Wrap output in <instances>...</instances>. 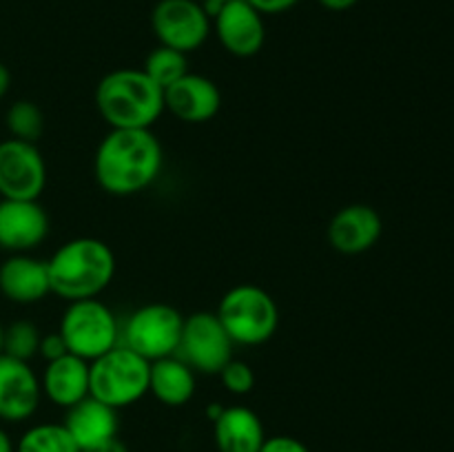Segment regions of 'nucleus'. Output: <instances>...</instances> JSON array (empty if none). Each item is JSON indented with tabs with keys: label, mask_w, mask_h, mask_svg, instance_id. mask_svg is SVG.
<instances>
[{
	"label": "nucleus",
	"mask_w": 454,
	"mask_h": 452,
	"mask_svg": "<svg viewBox=\"0 0 454 452\" xmlns=\"http://www.w3.org/2000/svg\"><path fill=\"white\" fill-rule=\"evenodd\" d=\"M164 167V149L151 129H111L93 155V177L105 193L131 198L149 189Z\"/></svg>",
	"instance_id": "obj_1"
},
{
	"label": "nucleus",
	"mask_w": 454,
	"mask_h": 452,
	"mask_svg": "<svg viewBox=\"0 0 454 452\" xmlns=\"http://www.w3.org/2000/svg\"><path fill=\"white\" fill-rule=\"evenodd\" d=\"M49 286L60 300L80 301L100 297L115 275V255L105 239L75 238L47 260Z\"/></svg>",
	"instance_id": "obj_2"
},
{
	"label": "nucleus",
	"mask_w": 454,
	"mask_h": 452,
	"mask_svg": "<svg viewBox=\"0 0 454 452\" xmlns=\"http://www.w3.org/2000/svg\"><path fill=\"white\" fill-rule=\"evenodd\" d=\"M93 100L111 129H151L164 113V89L133 66L102 75Z\"/></svg>",
	"instance_id": "obj_3"
},
{
	"label": "nucleus",
	"mask_w": 454,
	"mask_h": 452,
	"mask_svg": "<svg viewBox=\"0 0 454 452\" xmlns=\"http://www.w3.org/2000/svg\"><path fill=\"white\" fill-rule=\"evenodd\" d=\"M217 319L235 346H264L279 328V306L269 291L255 284H238L222 295Z\"/></svg>",
	"instance_id": "obj_4"
},
{
	"label": "nucleus",
	"mask_w": 454,
	"mask_h": 452,
	"mask_svg": "<svg viewBox=\"0 0 454 452\" xmlns=\"http://www.w3.org/2000/svg\"><path fill=\"white\" fill-rule=\"evenodd\" d=\"M151 362L118 344L102 357L89 362V394L106 406L122 410L149 394Z\"/></svg>",
	"instance_id": "obj_5"
},
{
	"label": "nucleus",
	"mask_w": 454,
	"mask_h": 452,
	"mask_svg": "<svg viewBox=\"0 0 454 452\" xmlns=\"http://www.w3.org/2000/svg\"><path fill=\"white\" fill-rule=\"evenodd\" d=\"M118 315L100 297L69 301L60 317L58 332L65 339L67 350L84 362L102 357L120 344Z\"/></svg>",
	"instance_id": "obj_6"
},
{
	"label": "nucleus",
	"mask_w": 454,
	"mask_h": 452,
	"mask_svg": "<svg viewBox=\"0 0 454 452\" xmlns=\"http://www.w3.org/2000/svg\"><path fill=\"white\" fill-rule=\"evenodd\" d=\"M184 317L171 304L153 301L129 313L120 326V344L131 348L146 362L171 357L177 353Z\"/></svg>",
	"instance_id": "obj_7"
},
{
	"label": "nucleus",
	"mask_w": 454,
	"mask_h": 452,
	"mask_svg": "<svg viewBox=\"0 0 454 452\" xmlns=\"http://www.w3.org/2000/svg\"><path fill=\"white\" fill-rule=\"evenodd\" d=\"M235 344L224 331L215 313L198 310L184 317L177 357L184 359L195 372L220 375L222 368L233 359Z\"/></svg>",
	"instance_id": "obj_8"
},
{
	"label": "nucleus",
	"mask_w": 454,
	"mask_h": 452,
	"mask_svg": "<svg viewBox=\"0 0 454 452\" xmlns=\"http://www.w3.org/2000/svg\"><path fill=\"white\" fill-rule=\"evenodd\" d=\"M151 29L158 44L193 53L211 35V16L200 0H158L151 12Z\"/></svg>",
	"instance_id": "obj_9"
},
{
	"label": "nucleus",
	"mask_w": 454,
	"mask_h": 452,
	"mask_svg": "<svg viewBox=\"0 0 454 452\" xmlns=\"http://www.w3.org/2000/svg\"><path fill=\"white\" fill-rule=\"evenodd\" d=\"M47 186V162L34 142H0V199H38Z\"/></svg>",
	"instance_id": "obj_10"
},
{
	"label": "nucleus",
	"mask_w": 454,
	"mask_h": 452,
	"mask_svg": "<svg viewBox=\"0 0 454 452\" xmlns=\"http://www.w3.org/2000/svg\"><path fill=\"white\" fill-rule=\"evenodd\" d=\"M213 34L226 53L253 58L266 43L264 16L248 0H226L211 20Z\"/></svg>",
	"instance_id": "obj_11"
},
{
	"label": "nucleus",
	"mask_w": 454,
	"mask_h": 452,
	"mask_svg": "<svg viewBox=\"0 0 454 452\" xmlns=\"http://www.w3.org/2000/svg\"><path fill=\"white\" fill-rule=\"evenodd\" d=\"M51 222L38 199H0V248L29 253L47 239Z\"/></svg>",
	"instance_id": "obj_12"
},
{
	"label": "nucleus",
	"mask_w": 454,
	"mask_h": 452,
	"mask_svg": "<svg viewBox=\"0 0 454 452\" xmlns=\"http://www.w3.org/2000/svg\"><path fill=\"white\" fill-rule=\"evenodd\" d=\"M43 399L40 377L29 362L0 355V421L20 424L35 415Z\"/></svg>",
	"instance_id": "obj_13"
},
{
	"label": "nucleus",
	"mask_w": 454,
	"mask_h": 452,
	"mask_svg": "<svg viewBox=\"0 0 454 452\" xmlns=\"http://www.w3.org/2000/svg\"><path fill=\"white\" fill-rule=\"evenodd\" d=\"M222 93L211 78L189 71L164 89V111L184 124H204L220 113Z\"/></svg>",
	"instance_id": "obj_14"
},
{
	"label": "nucleus",
	"mask_w": 454,
	"mask_h": 452,
	"mask_svg": "<svg viewBox=\"0 0 454 452\" xmlns=\"http://www.w3.org/2000/svg\"><path fill=\"white\" fill-rule=\"evenodd\" d=\"M384 233L381 215L368 204H348L328 222V244L341 255H362L380 242Z\"/></svg>",
	"instance_id": "obj_15"
},
{
	"label": "nucleus",
	"mask_w": 454,
	"mask_h": 452,
	"mask_svg": "<svg viewBox=\"0 0 454 452\" xmlns=\"http://www.w3.org/2000/svg\"><path fill=\"white\" fill-rule=\"evenodd\" d=\"M0 292L13 304H38L51 292L47 261L29 253H12L0 264Z\"/></svg>",
	"instance_id": "obj_16"
},
{
	"label": "nucleus",
	"mask_w": 454,
	"mask_h": 452,
	"mask_svg": "<svg viewBox=\"0 0 454 452\" xmlns=\"http://www.w3.org/2000/svg\"><path fill=\"white\" fill-rule=\"evenodd\" d=\"M120 410L106 406V403L98 401L96 397H84L75 406L65 410V428L78 443L80 450H91V448L102 446V443L111 441L118 437L120 433Z\"/></svg>",
	"instance_id": "obj_17"
},
{
	"label": "nucleus",
	"mask_w": 454,
	"mask_h": 452,
	"mask_svg": "<svg viewBox=\"0 0 454 452\" xmlns=\"http://www.w3.org/2000/svg\"><path fill=\"white\" fill-rule=\"evenodd\" d=\"M43 397L53 406L71 408L84 397H89V362L67 353L62 357L47 362L40 377Z\"/></svg>",
	"instance_id": "obj_18"
},
{
	"label": "nucleus",
	"mask_w": 454,
	"mask_h": 452,
	"mask_svg": "<svg viewBox=\"0 0 454 452\" xmlns=\"http://www.w3.org/2000/svg\"><path fill=\"white\" fill-rule=\"evenodd\" d=\"M213 439L217 452H260L266 430L260 415L248 406H224L213 421Z\"/></svg>",
	"instance_id": "obj_19"
},
{
	"label": "nucleus",
	"mask_w": 454,
	"mask_h": 452,
	"mask_svg": "<svg viewBox=\"0 0 454 452\" xmlns=\"http://www.w3.org/2000/svg\"><path fill=\"white\" fill-rule=\"evenodd\" d=\"M195 375L198 372L184 359L177 357V355L151 362L149 393L162 406H186L195 397V390H198V377Z\"/></svg>",
	"instance_id": "obj_20"
},
{
	"label": "nucleus",
	"mask_w": 454,
	"mask_h": 452,
	"mask_svg": "<svg viewBox=\"0 0 454 452\" xmlns=\"http://www.w3.org/2000/svg\"><path fill=\"white\" fill-rule=\"evenodd\" d=\"M16 452H82L65 424H35L16 441Z\"/></svg>",
	"instance_id": "obj_21"
},
{
	"label": "nucleus",
	"mask_w": 454,
	"mask_h": 452,
	"mask_svg": "<svg viewBox=\"0 0 454 452\" xmlns=\"http://www.w3.org/2000/svg\"><path fill=\"white\" fill-rule=\"evenodd\" d=\"M142 71H145L155 84L167 89L168 84L177 82L182 75L189 74V56L182 51H176V49L171 47L158 44V47L149 51Z\"/></svg>",
	"instance_id": "obj_22"
},
{
	"label": "nucleus",
	"mask_w": 454,
	"mask_h": 452,
	"mask_svg": "<svg viewBox=\"0 0 454 452\" xmlns=\"http://www.w3.org/2000/svg\"><path fill=\"white\" fill-rule=\"evenodd\" d=\"M4 124H7V131L12 137L35 144L44 133V113L35 102L16 100L7 109Z\"/></svg>",
	"instance_id": "obj_23"
},
{
	"label": "nucleus",
	"mask_w": 454,
	"mask_h": 452,
	"mask_svg": "<svg viewBox=\"0 0 454 452\" xmlns=\"http://www.w3.org/2000/svg\"><path fill=\"white\" fill-rule=\"evenodd\" d=\"M40 328L29 319H18V322L9 323L4 328V341H3V355H9L20 362H29L38 355L40 348Z\"/></svg>",
	"instance_id": "obj_24"
},
{
	"label": "nucleus",
	"mask_w": 454,
	"mask_h": 452,
	"mask_svg": "<svg viewBox=\"0 0 454 452\" xmlns=\"http://www.w3.org/2000/svg\"><path fill=\"white\" fill-rule=\"evenodd\" d=\"M220 379L222 386L226 388V393L235 394V397L248 394L255 388V372H253L251 363L242 362V359H231V362L220 370Z\"/></svg>",
	"instance_id": "obj_25"
},
{
	"label": "nucleus",
	"mask_w": 454,
	"mask_h": 452,
	"mask_svg": "<svg viewBox=\"0 0 454 452\" xmlns=\"http://www.w3.org/2000/svg\"><path fill=\"white\" fill-rule=\"evenodd\" d=\"M260 452H310L301 439L291 437V434H275V437H266L262 443Z\"/></svg>",
	"instance_id": "obj_26"
},
{
	"label": "nucleus",
	"mask_w": 454,
	"mask_h": 452,
	"mask_svg": "<svg viewBox=\"0 0 454 452\" xmlns=\"http://www.w3.org/2000/svg\"><path fill=\"white\" fill-rule=\"evenodd\" d=\"M69 350H67V344L65 339H62L60 332H47V335L40 337V348H38V355L44 359V362H53V359L62 357V355H67Z\"/></svg>",
	"instance_id": "obj_27"
},
{
	"label": "nucleus",
	"mask_w": 454,
	"mask_h": 452,
	"mask_svg": "<svg viewBox=\"0 0 454 452\" xmlns=\"http://www.w3.org/2000/svg\"><path fill=\"white\" fill-rule=\"evenodd\" d=\"M262 16H278V13L291 12L301 0H248Z\"/></svg>",
	"instance_id": "obj_28"
},
{
	"label": "nucleus",
	"mask_w": 454,
	"mask_h": 452,
	"mask_svg": "<svg viewBox=\"0 0 454 452\" xmlns=\"http://www.w3.org/2000/svg\"><path fill=\"white\" fill-rule=\"evenodd\" d=\"M317 3L322 4L324 9H328V12H348V9H353L359 0H317Z\"/></svg>",
	"instance_id": "obj_29"
},
{
	"label": "nucleus",
	"mask_w": 454,
	"mask_h": 452,
	"mask_svg": "<svg viewBox=\"0 0 454 452\" xmlns=\"http://www.w3.org/2000/svg\"><path fill=\"white\" fill-rule=\"evenodd\" d=\"M84 452H129V448L122 439L115 437V439H111V441L102 443V446H96V448H91V450H84Z\"/></svg>",
	"instance_id": "obj_30"
},
{
	"label": "nucleus",
	"mask_w": 454,
	"mask_h": 452,
	"mask_svg": "<svg viewBox=\"0 0 454 452\" xmlns=\"http://www.w3.org/2000/svg\"><path fill=\"white\" fill-rule=\"evenodd\" d=\"M9 87H12V74H9L7 66L0 62V100L9 93Z\"/></svg>",
	"instance_id": "obj_31"
},
{
	"label": "nucleus",
	"mask_w": 454,
	"mask_h": 452,
	"mask_svg": "<svg viewBox=\"0 0 454 452\" xmlns=\"http://www.w3.org/2000/svg\"><path fill=\"white\" fill-rule=\"evenodd\" d=\"M0 452H16V443H13V439L9 437L3 425H0Z\"/></svg>",
	"instance_id": "obj_32"
},
{
	"label": "nucleus",
	"mask_w": 454,
	"mask_h": 452,
	"mask_svg": "<svg viewBox=\"0 0 454 452\" xmlns=\"http://www.w3.org/2000/svg\"><path fill=\"white\" fill-rule=\"evenodd\" d=\"M222 410H224V403H220V401H213L211 406L207 408V417H208V419H211V421H215L217 417L222 415Z\"/></svg>",
	"instance_id": "obj_33"
},
{
	"label": "nucleus",
	"mask_w": 454,
	"mask_h": 452,
	"mask_svg": "<svg viewBox=\"0 0 454 452\" xmlns=\"http://www.w3.org/2000/svg\"><path fill=\"white\" fill-rule=\"evenodd\" d=\"M3 341H4V328L3 323H0V355H3Z\"/></svg>",
	"instance_id": "obj_34"
},
{
	"label": "nucleus",
	"mask_w": 454,
	"mask_h": 452,
	"mask_svg": "<svg viewBox=\"0 0 454 452\" xmlns=\"http://www.w3.org/2000/svg\"><path fill=\"white\" fill-rule=\"evenodd\" d=\"M200 3H226V0H200Z\"/></svg>",
	"instance_id": "obj_35"
}]
</instances>
